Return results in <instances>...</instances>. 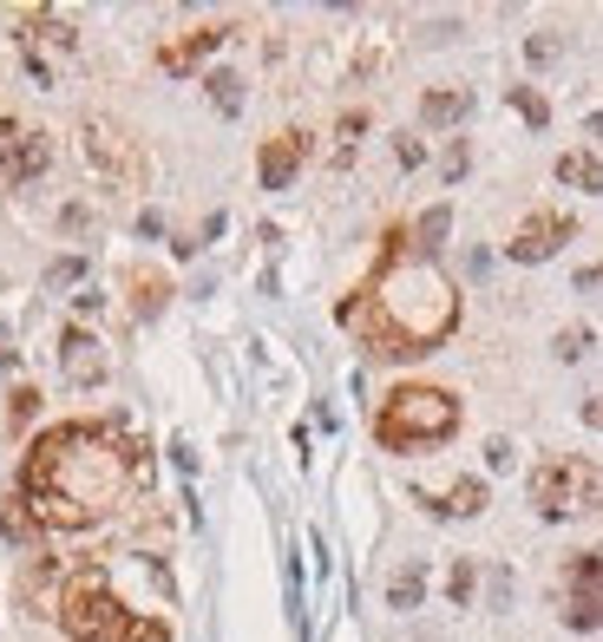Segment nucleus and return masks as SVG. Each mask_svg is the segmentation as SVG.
<instances>
[{
  "mask_svg": "<svg viewBox=\"0 0 603 642\" xmlns=\"http://www.w3.org/2000/svg\"><path fill=\"white\" fill-rule=\"evenodd\" d=\"M132 486H139V446L99 420H67L27 446L13 499L33 511L40 531H85L112 518Z\"/></svg>",
  "mask_w": 603,
  "mask_h": 642,
  "instance_id": "1",
  "label": "nucleus"
},
{
  "mask_svg": "<svg viewBox=\"0 0 603 642\" xmlns=\"http://www.w3.org/2000/svg\"><path fill=\"white\" fill-rule=\"evenodd\" d=\"M335 315H341V328L361 335L368 355L420 360L459 328V288H452V276L433 256H413V249H407V230H387L380 269L355 288Z\"/></svg>",
  "mask_w": 603,
  "mask_h": 642,
  "instance_id": "2",
  "label": "nucleus"
},
{
  "mask_svg": "<svg viewBox=\"0 0 603 642\" xmlns=\"http://www.w3.org/2000/svg\"><path fill=\"white\" fill-rule=\"evenodd\" d=\"M60 630L73 642H171L164 623H151V616L125 610V603L112 597L105 571H79L73 583H67V597H60Z\"/></svg>",
  "mask_w": 603,
  "mask_h": 642,
  "instance_id": "3",
  "label": "nucleus"
},
{
  "mask_svg": "<svg viewBox=\"0 0 603 642\" xmlns=\"http://www.w3.org/2000/svg\"><path fill=\"white\" fill-rule=\"evenodd\" d=\"M452 432H459V400L447 387H420V380L394 387L375 414V439L387 452H433Z\"/></svg>",
  "mask_w": 603,
  "mask_h": 642,
  "instance_id": "4",
  "label": "nucleus"
},
{
  "mask_svg": "<svg viewBox=\"0 0 603 642\" xmlns=\"http://www.w3.org/2000/svg\"><path fill=\"white\" fill-rule=\"evenodd\" d=\"M531 505H538V518H584V511H597L603 505V472L591 459H578V452H551V459H538V472H531Z\"/></svg>",
  "mask_w": 603,
  "mask_h": 642,
  "instance_id": "5",
  "label": "nucleus"
},
{
  "mask_svg": "<svg viewBox=\"0 0 603 642\" xmlns=\"http://www.w3.org/2000/svg\"><path fill=\"white\" fill-rule=\"evenodd\" d=\"M79 139H85V164L112 184V191H145L151 184V157H145V139L105 112H85L79 119Z\"/></svg>",
  "mask_w": 603,
  "mask_h": 642,
  "instance_id": "6",
  "label": "nucleus"
},
{
  "mask_svg": "<svg viewBox=\"0 0 603 642\" xmlns=\"http://www.w3.org/2000/svg\"><path fill=\"white\" fill-rule=\"evenodd\" d=\"M13 40H20V60H27V72H33L40 85H53V60H67L79 47L73 20H60V13H20V20H13Z\"/></svg>",
  "mask_w": 603,
  "mask_h": 642,
  "instance_id": "7",
  "label": "nucleus"
},
{
  "mask_svg": "<svg viewBox=\"0 0 603 642\" xmlns=\"http://www.w3.org/2000/svg\"><path fill=\"white\" fill-rule=\"evenodd\" d=\"M53 171V139L40 125H20V119H0V184H33Z\"/></svg>",
  "mask_w": 603,
  "mask_h": 642,
  "instance_id": "8",
  "label": "nucleus"
},
{
  "mask_svg": "<svg viewBox=\"0 0 603 642\" xmlns=\"http://www.w3.org/2000/svg\"><path fill=\"white\" fill-rule=\"evenodd\" d=\"M564 623L571 630H603V558L578 551L564 564Z\"/></svg>",
  "mask_w": 603,
  "mask_h": 642,
  "instance_id": "9",
  "label": "nucleus"
},
{
  "mask_svg": "<svg viewBox=\"0 0 603 642\" xmlns=\"http://www.w3.org/2000/svg\"><path fill=\"white\" fill-rule=\"evenodd\" d=\"M571 236H578V216H564V211H531L525 223H519V236L505 243V256H512V263H544V256H558Z\"/></svg>",
  "mask_w": 603,
  "mask_h": 642,
  "instance_id": "10",
  "label": "nucleus"
},
{
  "mask_svg": "<svg viewBox=\"0 0 603 642\" xmlns=\"http://www.w3.org/2000/svg\"><path fill=\"white\" fill-rule=\"evenodd\" d=\"M60 374H67L73 387H105V374H112L105 342L85 335V328H67V335H60Z\"/></svg>",
  "mask_w": 603,
  "mask_h": 642,
  "instance_id": "11",
  "label": "nucleus"
},
{
  "mask_svg": "<svg viewBox=\"0 0 603 642\" xmlns=\"http://www.w3.org/2000/svg\"><path fill=\"white\" fill-rule=\"evenodd\" d=\"M302 157H308V132H276V139L256 151V177H263V191H289L302 171Z\"/></svg>",
  "mask_w": 603,
  "mask_h": 642,
  "instance_id": "12",
  "label": "nucleus"
},
{
  "mask_svg": "<svg viewBox=\"0 0 603 642\" xmlns=\"http://www.w3.org/2000/svg\"><path fill=\"white\" fill-rule=\"evenodd\" d=\"M229 40V27H197V33H184V40H171V47H157V67L164 72H197L217 47Z\"/></svg>",
  "mask_w": 603,
  "mask_h": 642,
  "instance_id": "13",
  "label": "nucleus"
},
{
  "mask_svg": "<svg viewBox=\"0 0 603 642\" xmlns=\"http://www.w3.org/2000/svg\"><path fill=\"white\" fill-rule=\"evenodd\" d=\"M466 112H472V92H466V85H433V92L420 99V125H440V132L459 125Z\"/></svg>",
  "mask_w": 603,
  "mask_h": 642,
  "instance_id": "14",
  "label": "nucleus"
},
{
  "mask_svg": "<svg viewBox=\"0 0 603 642\" xmlns=\"http://www.w3.org/2000/svg\"><path fill=\"white\" fill-rule=\"evenodd\" d=\"M486 499H492V492H486V479H459L447 499H427V492H420V505H427L433 518H479Z\"/></svg>",
  "mask_w": 603,
  "mask_h": 642,
  "instance_id": "15",
  "label": "nucleus"
},
{
  "mask_svg": "<svg viewBox=\"0 0 603 642\" xmlns=\"http://www.w3.org/2000/svg\"><path fill=\"white\" fill-rule=\"evenodd\" d=\"M558 184L597 197V191H603V157H597V151H564V157H558Z\"/></svg>",
  "mask_w": 603,
  "mask_h": 642,
  "instance_id": "16",
  "label": "nucleus"
},
{
  "mask_svg": "<svg viewBox=\"0 0 603 642\" xmlns=\"http://www.w3.org/2000/svg\"><path fill=\"white\" fill-rule=\"evenodd\" d=\"M125 288H132V308H139L145 322H151V315H164V302H171V283H164L157 269H132Z\"/></svg>",
  "mask_w": 603,
  "mask_h": 642,
  "instance_id": "17",
  "label": "nucleus"
},
{
  "mask_svg": "<svg viewBox=\"0 0 603 642\" xmlns=\"http://www.w3.org/2000/svg\"><path fill=\"white\" fill-rule=\"evenodd\" d=\"M420 597H427V564H400L387 577V610H420Z\"/></svg>",
  "mask_w": 603,
  "mask_h": 642,
  "instance_id": "18",
  "label": "nucleus"
},
{
  "mask_svg": "<svg viewBox=\"0 0 603 642\" xmlns=\"http://www.w3.org/2000/svg\"><path fill=\"white\" fill-rule=\"evenodd\" d=\"M447 230H452V211L447 204H433V211L413 223V256H433V249L447 243Z\"/></svg>",
  "mask_w": 603,
  "mask_h": 642,
  "instance_id": "19",
  "label": "nucleus"
},
{
  "mask_svg": "<svg viewBox=\"0 0 603 642\" xmlns=\"http://www.w3.org/2000/svg\"><path fill=\"white\" fill-rule=\"evenodd\" d=\"M0 531H7L13 544H33V538H40V524H33V511H27V505H20V499H7V505H0Z\"/></svg>",
  "mask_w": 603,
  "mask_h": 642,
  "instance_id": "20",
  "label": "nucleus"
},
{
  "mask_svg": "<svg viewBox=\"0 0 603 642\" xmlns=\"http://www.w3.org/2000/svg\"><path fill=\"white\" fill-rule=\"evenodd\" d=\"M204 85H211V99H217V112H243V79H236V72H211V79H204Z\"/></svg>",
  "mask_w": 603,
  "mask_h": 642,
  "instance_id": "21",
  "label": "nucleus"
},
{
  "mask_svg": "<svg viewBox=\"0 0 603 642\" xmlns=\"http://www.w3.org/2000/svg\"><path fill=\"white\" fill-rule=\"evenodd\" d=\"M512 112H519V119H525V125H538V132H544V125H551V105H544V99H538V92H531V85H512Z\"/></svg>",
  "mask_w": 603,
  "mask_h": 642,
  "instance_id": "22",
  "label": "nucleus"
},
{
  "mask_svg": "<svg viewBox=\"0 0 603 642\" xmlns=\"http://www.w3.org/2000/svg\"><path fill=\"white\" fill-rule=\"evenodd\" d=\"M73 283H85V256H60L47 269V288H73Z\"/></svg>",
  "mask_w": 603,
  "mask_h": 642,
  "instance_id": "23",
  "label": "nucleus"
},
{
  "mask_svg": "<svg viewBox=\"0 0 603 642\" xmlns=\"http://www.w3.org/2000/svg\"><path fill=\"white\" fill-rule=\"evenodd\" d=\"M472 583H479V571H472V558H459V564H452V603H459V610H466V603H472Z\"/></svg>",
  "mask_w": 603,
  "mask_h": 642,
  "instance_id": "24",
  "label": "nucleus"
},
{
  "mask_svg": "<svg viewBox=\"0 0 603 642\" xmlns=\"http://www.w3.org/2000/svg\"><path fill=\"white\" fill-rule=\"evenodd\" d=\"M33 414H40V394H33V387H13V407H7V420H13V427H27Z\"/></svg>",
  "mask_w": 603,
  "mask_h": 642,
  "instance_id": "25",
  "label": "nucleus"
},
{
  "mask_svg": "<svg viewBox=\"0 0 603 642\" xmlns=\"http://www.w3.org/2000/svg\"><path fill=\"white\" fill-rule=\"evenodd\" d=\"M584 348H591V328H564L558 335V360H584Z\"/></svg>",
  "mask_w": 603,
  "mask_h": 642,
  "instance_id": "26",
  "label": "nucleus"
},
{
  "mask_svg": "<svg viewBox=\"0 0 603 642\" xmlns=\"http://www.w3.org/2000/svg\"><path fill=\"white\" fill-rule=\"evenodd\" d=\"M361 132H368V112H348V119H341V157H348V144L361 139Z\"/></svg>",
  "mask_w": 603,
  "mask_h": 642,
  "instance_id": "27",
  "label": "nucleus"
},
{
  "mask_svg": "<svg viewBox=\"0 0 603 642\" xmlns=\"http://www.w3.org/2000/svg\"><path fill=\"white\" fill-rule=\"evenodd\" d=\"M394 151H400V164H407V171L427 157V144H420V139H394Z\"/></svg>",
  "mask_w": 603,
  "mask_h": 642,
  "instance_id": "28",
  "label": "nucleus"
},
{
  "mask_svg": "<svg viewBox=\"0 0 603 642\" xmlns=\"http://www.w3.org/2000/svg\"><path fill=\"white\" fill-rule=\"evenodd\" d=\"M525 53H531V60H551V53H558V33H531Z\"/></svg>",
  "mask_w": 603,
  "mask_h": 642,
  "instance_id": "29",
  "label": "nucleus"
},
{
  "mask_svg": "<svg viewBox=\"0 0 603 642\" xmlns=\"http://www.w3.org/2000/svg\"><path fill=\"white\" fill-rule=\"evenodd\" d=\"M578 288H584V295H603V263H591V269H578Z\"/></svg>",
  "mask_w": 603,
  "mask_h": 642,
  "instance_id": "30",
  "label": "nucleus"
},
{
  "mask_svg": "<svg viewBox=\"0 0 603 642\" xmlns=\"http://www.w3.org/2000/svg\"><path fill=\"white\" fill-rule=\"evenodd\" d=\"M73 302H79V315H99V308H105V295H99V288H79Z\"/></svg>",
  "mask_w": 603,
  "mask_h": 642,
  "instance_id": "31",
  "label": "nucleus"
},
{
  "mask_svg": "<svg viewBox=\"0 0 603 642\" xmlns=\"http://www.w3.org/2000/svg\"><path fill=\"white\" fill-rule=\"evenodd\" d=\"M584 427H597V432H603V387L591 394V400H584Z\"/></svg>",
  "mask_w": 603,
  "mask_h": 642,
  "instance_id": "32",
  "label": "nucleus"
}]
</instances>
